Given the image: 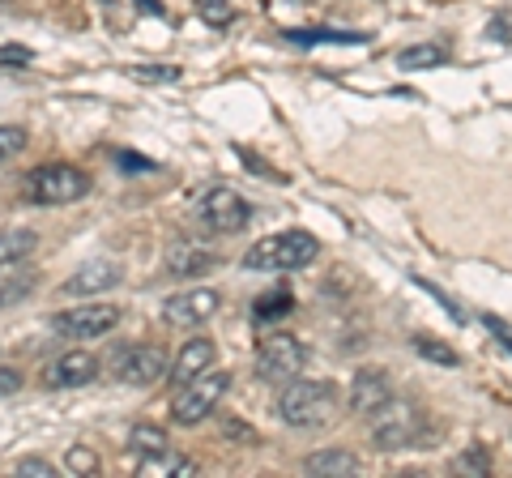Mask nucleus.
<instances>
[{"mask_svg":"<svg viewBox=\"0 0 512 478\" xmlns=\"http://www.w3.org/2000/svg\"><path fill=\"white\" fill-rule=\"evenodd\" d=\"M414 350H419L423 359L440 363V368H457V363H461L457 350H453V346H444V342H436V338H414Z\"/></svg>","mask_w":512,"mask_h":478,"instance_id":"obj_24","label":"nucleus"},{"mask_svg":"<svg viewBox=\"0 0 512 478\" xmlns=\"http://www.w3.org/2000/svg\"><path fill=\"white\" fill-rule=\"evenodd\" d=\"M192 5H197V13L210 26H227L231 18H235V9H231V0H192Z\"/></svg>","mask_w":512,"mask_h":478,"instance_id":"obj_28","label":"nucleus"},{"mask_svg":"<svg viewBox=\"0 0 512 478\" xmlns=\"http://www.w3.org/2000/svg\"><path fill=\"white\" fill-rule=\"evenodd\" d=\"M99 376V359L90 355V350H64V355L47 368V385L52 389H82V385H90V380Z\"/></svg>","mask_w":512,"mask_h":478,"instance_id":"obj_12","label":"nucleus"},{"mask_svg":"<svg viewBox=\"0 0 512 478\" xmlns=\"http://www.w3.org/2000/svg\"><path fill=\"white\" fill-rule=\"evenodd\" d=\"M389 397H393V385L380 368H363V372H355V380H350V410L363 414V419H372Z\"/></svg>","mask_w":512,"mask_h":478,"instance_id":"obj_13","label":"nucleus"},{"mask_svg":"<svg viewBox=\"0 0 512 478\" xmlns=\"http://www.w3.org/2000/svg\"><path fill=\"white\" fill-rule=\"evenodd\" d=\"M141 474H192V461L180 457V453H167V449H158V453H141Z\"/></svg>","mask_w":512,"mask_h":478,"instance_id":"obj_20","label":"nucleus"},{"mask_svg":"<svg viewBox=\"0 0 512 478\" xmlns=\"http://www.w3.org/2000/svg\"><path fill=\"white\" fill-rule=\"evenodd\" d=\"M457 470H474V474H487V453H483V449H470L466 457H457Z\"/></svg>","mask_w":512,"mask_h":478,"instance_id":"obj_32","label":"nucleus"},{"mask_svg":"<svg viewBox=\"0 0 512 478\" xmlns=\"http://www.w3.org/2000/svg\"><path fill=\"white\" fill-rule=\"evenodd\" d=\"M116 163H120L124 171H133V175H141V171H154V163H150V158H141V154H128V150H120V154H116Z\"/></svg>","mask_w":512,"mask_h":478,"instance_id":"obj_31","label":"nucleus"},{"mask_svg":"<svg viewBox=\"0 0 512 478\" xmlns=\"http://www.w3.org/2000/svg\"><path fill=\"white\" fill-rule=\"evenodd\" d=\"M214 355H218V350H214V342H210V338H188V342H184V350L175 355L167 380H171L175 389H184L188 380H197L205 368H214Z\"/></svg>","mask_w":512,"mask_h":478,"instance_id":"obj_14","label":"nucleus"},{"mask_svg":"<svg viewBox=\"0 0 512 478\" xmlns=\"http://www.w3.org/2000/svg\"><path fill=\"white\" fill-rule=\"evenodd\" d=\"M18 389H22V372L18 368H0V397L18 393Z\"/></svg>","mask_w":512,"mask_h":478,"instance_id":"obj_34","label":"nucleus"},{"mask_svg":"<svg viewBox=\"0 0 512 478\" xmlns=\"http://www.w3.org/2000/svg\"><path fill=\"white\" fill-rule=\"evenodd\" d=\"M26 150V129L22 124H0V163L18 158Z\"/></svg>","mask_w":512,"mask_h":478,"instance_id":"obj_27","label":"nucleus"},{"mask_svg":"<svg viewBox=\"0 0 512 478\" xmlns=\"http://www.w3.org/2000/svg\"><path fill=\"white\" fill-rule=\"evenodd\" d=\"M64 466H69V474H99V453L86 449V444H73L69 453H64Z\"/></svg>","mask_w":512,"mask_h":478,"instance_id":"obj_26","label":"nucleus"},{"mask_svg":"<svg viewBox=\"0 0 512 478\" xmlns=\"http://www.w3.org/2000/svg\"><path fill=\"white\" fill-rule=\"evenodd\" d=\"M414 282H419V286H423V291H427V295H436V299H440V304H444V312H448V316H453V321H466V312H461V308L453 304V299H448V295L440 291V286H431L427 278H414Z\"/></svg>","mask_w":512,"mask_h":478,"instance_id":"obj_30","label":"nucleus"},{"mask_svg":"<svg viewBox=\"0 0 512 478\" xmlns=\"http://www.w3.org/2000/svg\"><path fill=\"white\" fill-rule=\"evenodd\" d=\"M26 193L35 205H73L90 193V175L77 171L73 163H43L30 171Z\"/></svg>","mask_w":512,"mask_h":478,"instance_id":"obj_5","label":"nucleus"},{"mask_svg":"<svg viewBox=\"0 0 512 478\" xmlns=\"http://www.w3.org/2000/svg\"><path fill=\"white\" fill-rule=\"evenodd\" d=\"M128 77H133V82H146V86H167V82H180V69L175 65H133Z\"/></svg>","mask_w":512,"mask_h":478,"instance_id":"obj_25","label":"nucleus"},{"mask_svg":"<svg viewBox=\"0 0 512 478\" xmlns=\"http://www.w3.org/2000/svg\"><path fill=\"white\" fill-rule=\"evenodd\" d=\"M141 9H154V13H163V5H158V0H137Z\"/></svg>","mask_w":512,"mask_h":478,"instance_id":"obj_36","label":"nucleus"},{"mask_svg":"<svg viewBox=\"0 0 512 478\" xmlns=\"http://www.w3.org/2000/svg\"><path fill=\"white\" fill-rule=\"evenodd\" d=\"M167 274L171 278H201V274H214L218 269V252L197 244V239H175L167 248Z\"/></svg>","mask_w":512,"mask_h":478,"instance_id":"obj_11","label":"nucleus"},{"mask_svg":"<svg viewBox=\"0 0 512 478\" xmlns=\"http://www.w3.org/2000/svg\"><path fill=\"white\" fill-rule=\"evenodd\" d=\"M120 278H124V269L116 261H90L77 274L64 278V295H99V291H111Z\"/></svg>","mask_w":512,"mask_h":478,"instance_id":"obj_15","label":"nucleus"},{"mask_svg":"<svg viewBox=\"0 0 512 478\" xmlns=\"http://www.w3.org/2000/svg\"><path fill=\"white\" fill-rule=\"evenodd\" d=\"M372 444L380 453H397V449H406V444H431V440H423V414H419V406H410V402H402V397H389L372 419Z\"/></svg>","mask_w":512,"mask_h":478,"instance_id":"obj_3","label":"nucleus"},{"mask_svg":"<svg viewBox=\"0 0 512 478\" xmlns=\"http://www.w3.org/2000/svg\"><path fill=\"white\" fill-rule=\"evenodd\" d=\"M231 389V376L227 372H218V368H205L197 380H188V385L175 393V402H171V419L180 423V427H197L205 423L210 414L218 410L222 402V393Z\"/></svg>","mask_w":512,"mask_h":478,"instance_id":"obj_4","label":"nucleus"},{"mask_svg":"<svg viewBox=\"0 0 512 478\" xmlns=\"http://www.w3.org/2000/svg\"><path fill=\"white\" fill-rule=\"evenodd\" d=\"M320 257V244L316 235L308 231H278V235H265L244 252V269L252 274H291V269H303Z\"/></svg>","mask_w":512,"mask_h":478,"instance_id":"obj_1","label":"nucleus"},{"mask_svg":"<svg viewBox=\"0 0 512 478\" xmlns=\"http://www.w3.org/2000/svg\"><path fill=\"white\" fill-rule=\"evenodd\" d=\"M303 342L291 338V333H269L256 346V380H265V385H291V380L303 372Z\"/></svg>","mask_w":512,"mask_h":478,"instance_id":"obj_7","label":"nucleus"},{"mask_svg":"<svg viewBox=\"0 0 512 478\" xmlns=\"http://www.w3.org/2000/svg\"><path fill=\"white\" fill-rule=\"evenodd\" d=\"M483 321H487V329L495 333V338H500V346H504L508 355H512V325H504L500 316H483Z\"/></svg>","mask_w":512,"mask_h":478,"instance_id":"obj_33","label":"nucleus"},{"mask_svg":"<svg viewBox=\"0 0 512 478\" xmlns=\"http://www.w3.org/2000/svg\"><path fill=\"white\" fill-rule=\"evenodd\" d=\"M30 56H35L30 47H0V60H18V65H26Z\"/></svg>","mask_w":512,"mask_h":478,"instance_id":"obj_35","label":"nucleus"},{"mask_svg":"<svg viewBox=\"0 0 512 478\" xmlns=\"http://www.w3.org/2000/svg\"><path fill=\"white\" fill-rule=\"evenodd\" d=\"M291 308V291H269L265 299H256V321H278V316H291Z\"/></svg>","mask_w":512,"mask_h":478,"instance_id":"obj_23","label":"nucleus"},{"mask_svg":"<svg viewBox=\"0 0 512 478\" xmlns=\"http://www.w3.org/2000/svg\"><path fill=\"white\" fill-rule=\"evenodd\" d=\"M18 474H26V478H52V461H43V457H22V461H18Z\"/></svg>","mask_w":512,"mask_h":478,"instance_id":"obj_29","label":"nucleus"},{"mask_svg":"<svg viewBox=\"0 0 512 478\" xmlns=\"http://www.w3.org/2000/svg\"><path fill=\"white\" fill-rule=\"evenodd\" d=\"M218 304H222V295L210 291V286H197V291H180V295H171L167 304H163V321H167L171 329H197V325H205V321H210V316L218 312Z\"/></svg>","mask_w":512,"mask_h":478,"instance_id":"obj_9","label":"nucleus"},{"mask_svg":"<svg viewBox=\"0 0 512 478\" xmlns=\"http://www.w3.org/2000/svg\"><path fill=\"white\" fill-rule=\"evenodd\" d=\"M167 368V350L163 346H128L124 355H116V380L124 385H158Z\"/></svg>","mask_w":512,"mask_h":478,"instance_id":"obj_10","label":"nucleus"},{"mask_svg":"<svg viewBox=\"0 0 512 478\" xmlns=\"http://www.w3.org/2000/svg\"><path fill=\"white\" fill-rule=\"evenodd\" d=\"M192 214H197V222L205 231H214V235H235V231H244L248 222H252V205L235 193V188H205V193L197 197V205H192Z\"/></svg>","mask_w":512,"mask_h":478,"instance_id":"obj_6","label":"nucleus"},{"mask_svg":"<svg viewBox=\"0 0 512 478\" xmlns=\"http://www.w3.org/2000/svg\"><path fill=\"white\" fill-rule=\"evenodd\" d=\"M35 244H39V235H35V231H26V227H18V231H0V265L26 261L30 252H35Z\"/></svg>","mask_w":512,"mask_h":478,"instance_id":"obj_18","label":"nucleus"},{"mask_svg":"<svg viewBox=\"0 0 512 478\" xmlns=\"http://www.w3.org/2000/svg\"><path fill=\"white\" fill-rule=\"evenodd\" d=\"M333 410H338V389L329 385V380H291V385L282 389L278 397V414L282 423L291 427H325L333 419Z\"/></svg>","mask_w":512,"mask_h":478,"instance_id":"obj_2","label":"nucleus"},{"mask_svg":"<svg viewBox=\"0 0 512 478\" xmlns=\"http://www.w3.org/2000/svg\"><path fill=\"white\" fill-rule=\"evenodd\" d=\"M120 325V308L116 304H77L69 312L52 316V329L60 338H103Z\"/></svg>","mask_w":512,"mask_h":478,"instance_id":"obj_8","label":"nucleus"},{"mask_svg":"<svg viewBox=\"0 0 512 478\" xmlns=\"http://www.w3.org/2000/svg\"><path fill=\"white\" fill-rule=\"evenodd\" d=\"M39 286V269H30L26 261H13V265H0V308L18 304L30 291Z\"/></svg>","mask_w":512,"mask_h":478,"instance_id":"obj_16","label":"nucleus"},{"mask_svg":"<svg viewBox=\"0 0 512 478\" xmlns=\"http://www.w3.org/2000/svg\"><path fill=\"white\" fill-rule=\"evenodd\" d=\"M303 470L308 474H329V478H350L359 474V457L350 449H320L303 457Z\"/></svg>","mask_w":512,"mask_h":478,"instance_id":"obj_17","label":"nucleus"},{"mask_svg":"<svg viewBox=\"0 0 512 478\" xmlns=\"http://www.w3.org/2000/svg\"><path fill=\"white\" fill-rule=\"evenodd\" d=\"M286 39L299 43V47H312V43H367V35H359V30H286Z\"/></svg>","mask_w":512,"mask_h":478,"instance_id":"obj_21","label":"nucleus"},{"mask_svg":"<svg viewBox=\"0 0 512 478\" xmlns=\"http://www.w3.org/2000/svg\"><path fill=\"white\" fill-rule=\"evenodd\" d=\"M448 60V52L440 43H414V47H406V52H397V65L402 69H436V65H444Z\"/></svg>","mask_w":512,"mask_h":478,"instance_id":"obj_19","label":"nucleus"},{"mask_svg":"<svg viewBox=\"0 0 512 478\" xmlns=\"http://www.w3.org/2000/svg\"><path fill=\"white\" fill-rule=\"evenodd\" d=\"M128 444H133V453H158V449H167V432L163 427H150V423H137L133 432H128Z\"/></svg>","mask_w":512,"mask_h":478,"instance_id":"obj_22","label":"nucleus"}]
</instances>
